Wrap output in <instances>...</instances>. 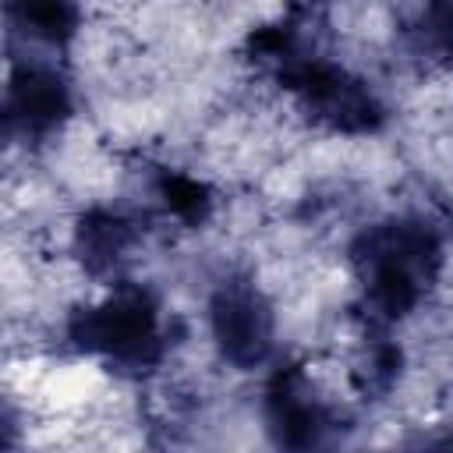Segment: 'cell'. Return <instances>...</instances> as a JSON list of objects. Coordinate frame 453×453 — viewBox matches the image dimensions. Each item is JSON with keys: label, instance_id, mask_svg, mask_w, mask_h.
I'll use <instances>...</instances> for the list:
<instances>
[{"label": "cell", "instance_id": "cell-1", "mask_svg": "<svg viewBox=\"0 0 453 453\" xmlns=\"http://www.w3.org/2000/svg\"><path fill=\"white\" fill-rule=\"evenodd\" d=\"M368 319L389 326L418 308L442 265V241L425 219L396 216L368 226L350 248Z\"/></svg>", "mask_w": 453, "mask_h": 453}, {"label": "cell", "instance_id": "cell-2", "mask_svg": "<svg viewBox=\"0 0 453 453\" xmlns=\"http://www.w3.org/2000/svg\"><path fill=\"white\" fill-rule=\"evenodd\" d=\"M71 340L124 372H145L163 357L159 304L149 290L120 287L106 301L74 311Z\"/></svg>", "mask_w": 453, "mask_h": 453}, {"label": "cell", "instance_id": "cell-3", "mask_svg": "<svg viewBox=\"0 0 453 453\" xmlns=\"http://www.w3.org/2000/svg\"><path fill=\"white\" fill-rule=\"evenodd\" d=\"M209 326L219 357L241 372L258 368L273 354L276 319L251 280H226L209 301Z\"/></svg>", "mask_w": 453, "mask_h": 453}, {"label": "cell", "instance_id": "cell-4", "mask_svg": "<svg viewBox=\"0 0 453 453\" xmlns=\"http://www.w3.org/2000/svg\"><path fill=\"white\" fill-rule=\"evenodd\" d=\"M71 113V92L57 67L42 60H21L0 85V134L18 142H39L53 134Z\"/></svg>", "mask_w": 453, "mask_h": 453}, {"label": "cell", "instance_id": "cell-5", "mask_svg": "<svg viewBox=\"0 0 453 453\" xmlns=\"http://www.w3.org/2000/svg\"><path fill=\"white\" fill-rule=\"evenodd\" d=\"M265 414H269V428L276 442L294 446V449L326 446L340 425L336 411L315 393L304 368L297 365H287L273 375L269 393H265Z\"/></svg>", "mask_w": 453, "mask_h": 453}, {"label": "cell", "instance_id": "cell-6", "mask_svg": "<svg viewBox=\"0 0 453 453\" xmlns=\"http://www.w3.org/2000/svg\"><path fill=\"white\" fill-rule=\"evenodd\" d=\"M0 21L18 50H60L78 32L74 0H0Z\"/></svg>", "mask_w": 453, "mask_h": 453}, {"label": "cell", "instance_id": "cell-7", "mask_svg": "<svg viewBox=\"0 0 453 453\" xmlns=\"http://www.w3.org/2000/svg\"><path fill=\"white\" fill-rule=\"evenodd\" d=\"M134 241H138L134 219H127L117 209H92V212H85L81 223H78V234H74L78 255H81V262H85V269L92 276L113 273L127 258Z\"/></svg>", "mask_w": 453, "mask_h": 453}, {"label": "cell", "instance_id": "cell-8", "mask_svg": "<svg viewBox=\"0 0 453 453\" xmlns=\"http://www.w3.org/2000/svg\"><path fill=\"white\" fill-rule=\"evenodd\" d=\"M159 195H163L166 209L177 219H184V223H202L209 216V205H212L205 184L195 180V177H188V173H163Z\"/></svg>", "mask_w": 453, "mask_h": 453}, {"label": "cell", "instance_id": "cell-9", "mask_svg": "<svg viewBox=\"0 0 453 453\" xmlns=\"http://www.w3.org/2000/svg\"><path fill=\"white\" fill-rule=\"evenodd\" d=\"M411 35L421 53H435L442 60L449 53V0H425L411 21Z\"/></svg>", "mask_w": 453, "mask_h": 453}, {"label": "cell", "instance_id": "cell-10", "mask_svg": "<svg viewBox=\"0 0 453 453\" xmlns=\"http://www.w3.org/2000/svg\"><path fill=\"white\" fill-rule=\"evenodd\" d=\"M11 442H18V418H14V411L0 400V446H11Z\"/></svg>", "mask_w": 453, "mask_h": 453}]
</instances>
